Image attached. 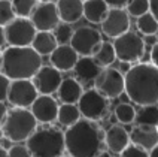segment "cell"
<instances>
[{
    "mask_svg": "<svg viewBox=\"0 0 158 157\" xmlns=\"http://www.w3.org/2000/svg\"><path fill=\"white\" fill-rule=\"evenodd\" d=\"M136 114H137L136 108L131 103H127V102L116 105V108H115V118L123 124L134 123L136 121Z\"/></svg>",
    "mask_w": 158,
    "mask_h": 157,
    "instance_id": "obj_28",
    "label": "cell"
},
{
    "mask_svg": "<svg viewBox=\"0 0 158 157\" xmlns=\"http://www.w3.org/2000/svg\"><path fill=\"white\" fill-rule=\"evenodd\" d=\"M97 157H112V156H110V153H107V151H102Z\"/></svg>",
    "mask_w": 158,
    "mask_h": 157,
    "instance_id": "obj_43",
    "label": "cell"
},
{
    "mask_svg": "<svg viewBox=\"0 0 158 157\" xmlns=\"http://www.w3.org/2000/svg\"><path fill=\"white\" fill-rule=\"evenodd\" d=\"M57 9L61 23L73 24L84 17V0H57Z\"/></svg>",
    "mask_w": 158,
    "mask_h": 157,
    "instance_id": "obj_19",
    "label": "cell"
},
{
    "mask_svg": "<svg viewBox=\"0 0 158 157\" xmlns=\"http://www.w3.org/2000/svg\"><path fill=\"white\" fill-rule=\"evenodd\" d=\"M103 44L102 33L89 26L78 27L70 39V46L81 57H94L98 48Z\"/></svg>",
    "mask_w": 158,
    "mask_h": 157,
    "instance_id": "obj_8",
    "label": "cell"
},
{
    "mask_svg": "<svg viewBox=\"0 0 158 157\" xmlns=\"http://www.w3.org/2000/svg\"><path fill=\"white\" fill-rule=\"evenodd\" d=\"M157 127H158V126H157Z\"/></svg>",
    "mask_w": 158,
    "mask_h": 157,
    "instance_id": "obj_47",
    "label": "cell"
},
{
    "mask_svg": "<svg viewBox=\"0 0 158 157\" xmlns=\"http://www.w3.org/2000/svg\"><path fill=\"white\" fill-rule=\"evenodd\" d=\"M5 30L9 46H31L37 33L31 20L21 17L15 18L10 24L5 27Z\"/></svg>",
    "mask_w": 158,
    "mask_h": 157,
    "instance_id": "obj_10",
    "label": "cell"
},
{
    "mask_svg": "<svg viewBox=\"0 0 158 157\" xmlns=\"http://www.w3.org/2000/svg\"><path fill=\"white\" fill-rule=\"evenodd\" d=\"M8 106L5 105V102H0V129L3 127V124L6 121V117H8Z\"/></svg>",
    "mask_w": 158,
    "mask_h": 157,
    "instance_id": "obj_37",
    "label": "cell"
},
{
    "mask_svg": "<svg viewBox=\"0 0 158 157\" xmlns=\"http://www.w3.org/2000/svg\"><path fill=\"white\" fill-rule=\"evenodd\" d=\"M116 59L121 63H137L145 54V41L134 32H127L114 41Z\"/></svg>",
    "mask_w": 158,
    "mask_h": 157,
    "instance_id": "obj_7",
    "label": "cell"
},
{
    "mask_svg": "<svg viewBox=\"0 0 158 157\" xmlns=\"http://www.w3.org/2000/svg\"><path fill=\"white\" fill-rule=\"evenodd\" d=\"M73 32L75 30H72L70 24H60V26L55 28V32H54V35L57 37V42L58 45H69L70 44V39L72 36H73Z\"/></svg>",
    "mask_w": 158,
    "mask_h": 157,
    "instance_id": "obj_32",
    "label": "cell"
},
{
    "mask_svg": "<svg viewBox=\"0 0 158 157\" xmlns=\"http://www.w3.org/2000/svg\"><path fill=\"white\" fill-rule=\"evenodd\" d=\"M58 109L60 106L57 103V100L48 94H39V97L30 108L37 123H42V124H51L55 121L58 117Z\"/></svg>",
    "mask_w": 158,
    "mask_h": 157,
    "instance_id": "obj_15",
    "label": "cell"
},
{
    "mask_svg": "<svg viewBox=\"0 0 158 157\" xmlns=\"http://www.w3.org/2000/svg\"><path fill=\"white\" fill-rule=\"evenodd\" d=\"M31 23L35 24L37 32H52L60 26V15L57 3H37L31 14Z\"/></svg>",
    "mask_w": 158,
    "mask_h": 157,
    "instance_id": "obj_12",
    "label": "cell"
},
{
    "mask_svg": "<svg viewBox=\"0 0 158 157\" xmlns=\"http://www.w3.org/2000/svg\"><path fill=\"white\" fill-rule=\"evenodd\" d=\"M130 141L134 145L151 151L155 145H158V127L148 124H134L130 132Z\"/></svg>",
    "mask_w": 158,
    "mask_h": 157,
    "instance_id": "obj_16",
    "label": "cell"
},
{
    "mask_svg": "<svg viewBox=\"0 0 158 157\" xmlns=\"http://www.w3.org/2000/svg\"><path fill=\"white\" fill-rule=\"evenodd\" d=\"M12 6L17 17L28 18L37 6V0H12Z\"/></svg>",
    "mask_w": 158,
    "mask_h": 157,
    "instance_id": "obj_29",
    "label": "cell"
},
{
    "mask_svg": "<svg viewBox=\"0 0 158 157\" xmlns=\"http://www.w3.org/2000/svg\"><path fill=\"white\" fill-rule=\"evenodd\" d=\"M37 129V120L33 112L27 108L9 109L6 121L2 127L3 136L10 142H24Z\"/></svg>",
    "mask_w": 158,
    "mask_h": 157,
    "instance_id": "obj_5",
    "label": "cell"
},
{
    "mask_svg": "<svg viewBox=\"0 0 158 157\" xmlns=\"http://www.w3.org/2000/svg\"><path fill=\"white\" fill-rule=\"evenodd\" d=\"M9 87H10V79L0 72V102L8 100Z\"/></svg>",
    "mask_w": 158,
    "mask_h": 157,
    "instance_id": "obj_35",
    "label": "cell"
},
{
    "mask_svg": "<svg viewBox=\"0 0 158 157\" xmlns=\"http://www.w3.org/2000/svg\"><path fill=\"white\" fill-rule=\"evenodd\" d=\"M151 63L158 68V42H155L151 48Z\"/></svg>",
    "mask_w": 158,
    "mask_h": 157,
    "instance_id": "obj_38",
    "label": "cell"
},
{
    "mask_svg": "<svg viewBox=\"0 0 158 157\" xmlns=\"http://www.w3.org/2000/svg\"><path fill=\"white\" fill-rule=\"evenodd\" d=\"M0 157H9L8 156V150L3 148L2 145H0Z\"/></svg>",
    "mask_w": 158,
    "mask_h": 157,
    "instance_id": "obj_42",
    "label": "cell"
},
{
    "mask_svg": "<svg viewBox=\"0 0 158 157\" xmlns=\"http://www.w3.org/2000/svg\"><path fill=\"white\" fill-rule=\"evenodd\" d=\"M119 157H149V151L140 148L134 144H130L127 148L119 154Z\"/></svg>",
    "mask_w": 158,
    "mask_h": 157,
    "instance_id": "obj_33",
    "label": "cell"
},
{
    "mask_svg": "<svg viewBox=\"0 0 158 157\" xmlns=\"http://www.w3.org/2000/svg\"><path fill=\"white\" fill-rule=\"evenodd\" d=\"M110 8L105 0H84V18L91 24H102Z\"/></svg>",
    "mask_w": 158,
    "mask_h": 157,
    "instance_id": "obj_22",
    "label": "cell"
},
{
    "mask_svg": "<svg viewBox=\"0 0 158 157\" xmlns=\"http://www.w3.org/2000/svg\"><path fill=\"white\" fill-rule=\"evenodd\" d=\"M78 108L82 117L89 121H102L109 114V99L96 88H88L79 99Z\"/></svg>",
    "mask_w": 158,
    "mask_h": 157,
    "instance_id": "obj_6",
    "label": "cell"
},
{
    "mask_svg": "<svg viewBox=\"0 0 158 157\" xmlns=\"http://www.w3.org/2000/svg\"><path fill=\"white\" fill-rule=\"evenodd\" d=\"M39 97L33 79H15L10 81L8 93V102L14 108H31L35 100Z\"/></svg>",
    "mask_w": 158,
    "mask_h": 157,
    "instance_id": "obj_11",
    "label": "cell"
},
{
    "mask_svg": "<svg viewBox=\"0 0 158 157\" xmlns=\"http://www.w3.org/2000/svg\"><path fill=\"white\" fill-rule=\"evenodd\" d=\"M8 156L9 157H33L31 153L28 151L27 145H12L8 150Z\"/></svg>",
    "mask_w": 158,
    "mask_h": 157,
    "instance_id": "obj_34",
    "label": "cell"
},
{
    "mask_svg": "<svg viewBox=\"0 0 158 157\" xmlns=\"http://www.w3.org/2000/svg\"><path fill=\"white\" fill-rule=\"evenodd\" d=\"M57 94H58V99L61 100V103L78 105L79 99L84 94V88L76 78H64Z\"/></svg>",
    "mask_w": 158,
    "mask_h": 157,
    "instance_id": "obj_20",
    "label": "cell"
},
{
    "mask_svg": "<svg viewBox=\"0 0 158 157\" xmlns=\"http://www.w3.org/2000/svg\"><path fill=\"white\" fill-rule=\"evenodd\" d=\"M105 142L106 147L114 154H121L124 150L131 144L130 133L127 132V129L123 124H112L105 132Z\"/></svg>",
    "mask_w": 158,
    "mask_h": 157,
    "instance_id": "obj_17",
    "label": "cell"
},
{
    "mask_svg": "<svg viewBox=\"0 0 158 157\" xmlns=\"http://www.w3.org/2000/svg\"><path fill=\"white\" fill-rule=\"evenodd\" d=\"M33 157H61L66 150L64 132L51 124H42L26 141Z\"/></svg>",
    "mask_w": 158,
    "mask_h": 157,
    "instance_id": "obj_4",
    "label": "cell"
},
{
    "mask_svg": "<svg viewBox=\"0 0 158 157\" xmlns=\"http://www.w3.org/2000/svg\"><path fill=\"white\" fill-rule=\"evenodd\" d=\"M136 26H137V30L145 36H155L158 33V21L151 12L137 18Z\"/></svg>",
    "mask_w": 158,
    "mask_h": 157,
    "instance_id": "obj_27",
    "label": "cell"
},
{
    "mask_svg": "<svg viewBox=\"0 0 158 157\" xmlns=\"http://www.w3.org/2000/svg\"><path fill=\"white\" fill-rule=\"evenodd\" d=\"M57 46H58V42L52 32H37L35 36V41L31 44V48L40 57L51 55L57 50Z\"/></svg>",
    "mask_w": 158,
    "mask_h": 157,
    "instance_id": "obj_23",
    "label": "cell"
},
{
    "mask_svg": "<svg viewBox=\"0 0 158 157\" xmlns=\"http://www.w3.org/2000/svg\"><path fill=\"white\" fill-rule=\"evenodd\" d=\"M79 60V54L69 45H58L57 50L49 55V63L60 72H69L75 69Z\"/></svg>",
    "mask_w": 158,
    "mask_h": 157,
    "instance_id": "obj_18",
    "label": "cell"
},
{
    "mask_svg": "<svg viewBox=\"0 0 158 157\" xmlns=\"http://www.w3.org/2000/svg\"><path fill=\"white\" fill-rule=\"evenodd\" d=\"M149 157H158V145H155V147L149 151Z\"/></svg>",
    "mask_w": 158,
    "mask_h": 157,
    "instance_id": "obj_41",
    "label": "cell"
},
{
    "mask_svg": "<svg viewBox=\"0 0 158 157\" xmlns=\"http://www.w3.org/2000/svg\"><path fill=\"white\" fill-rule=\"evenodd\" d=\"M39 3H52L54 0H37Z\"/></svg>",
    "mask_w": 158,
    "mask_h": 157,
    "instance_id": "obj_44",
    "label": "cell"
},
{
    "mask_svg": "<svg viewBox=\"0 0 158 157\" xmlns=\"http://www.w3.org/2000/svg\"><path fill=\"white\" fill-rule=\"evenodd\" d=\"M149 3H151L149 12L155 17V20L158 21V0H149Z\"/></svg>",
    "mask_w": 158,
    "mask_h": 157,
    "instance_id": "obj_39",
    "label": "cell"
},
{
    "mask_svg": "<svg viewBox=\"0 0 158 157\" xmlns=\"http://www.w3.org/2000/svg\"><path fill=\"white\" fill-rule=\"evenodd\" d=\"M42 68V57L31 46H8L2 52L0 72L10 81L33 79Z\"/></svg>",
    "mask_w": 158,
    "mask_h": 157,
    "instance_id": "obj_3",
    "label": "cell"
},
{
    "mask_svg": "<svg viewBox=\"0 0 158 157\" xmlns=\"http://www.w3.org/2000/svg\"><path fill=\"white\" fill-rule=\"evenodd\" d=\"M8 41H6V30H5V27L0 26V48L2 46H5Z\"/></svg>",
    "mask_w": 158,
    "mask_h": 157,
    "instance_id": "obj_40",
    "label": "cell"
},
{
    "mask_svg": "<svg viewBox=\"0 0 158 157\" xmlns=\"http://www.w3.org/2000/svg\"><path fill=\"white\" fill-rule=\"evenodd\" d=\"M102 32L107 37L116 39L130 32V15L125 9H110L105 21L102 23Z\"/></svg>",
    "mask_w": 158,
    "mask_h": 157,
    "instance_id": "obj_13",
    "label": "cell"
},
{
    "mask_svg": "<svg viewBox=\"0 0 158 157\" xmlns=\"http://www.w3.org/2000/svg\"><path fill=\"white\" fill-rule=\"evenodd\" d=\"M94 88L107 99H116L125 93V75L115 68H105L94 81Z\"/></svg>",
    "mask_w": 158,
    "mask_h": 157,
    "instance_id": "obj_9",
    "label": "cell"
},
{
    "mask_svg": "<svg viewBox=\"0 0 158 157\" xmlns=\"http://www.w3.org/2000/svg\"><path fill=\"white\" fill-rule=\"evenodd\" d=\"M17 18L12 0H0V26L6 27Z\"/></svg>",
    "mask_w": 158,
    "mask_h": 157,
    "instance_id": "obj_30",
    "label": "cell"
},
{
    "mask_svg": "<svg viewBox=\"0 0 158 157\" xmlns=\"http://www.w3.org/2000/svg\"><path fill=\"white\" fill-rule=\"evenodd\" d=\"M82 114L79 111L78 105H70V103H61L60 109H58V117H57V121L60 123L61 126L66 127H70L73 124L81 120Z\"/></svg>",
    "mask_w": 158,
    "mask_h": 157,
    "instance_id": "obj_24",
    "label": "cell"
},
{
    "mask_svg": "<svg viewBox=\"0 0 158 157\" xmlns=\"http://www.w3.org/2000/svg\"><path fill=\"white\" fill-rule=\"evenodd\" d=\"M136 124H148L158 126V105H146L140 106L136 114Z\"/></svg>",
    "mask_w": 158,
    "mask_h": 157,
    "instance_id": "obj_26",
    "label": "cell"
},
{
    "mask_svg": "<svg viewBox=\"0 0 158 157\" xmlns=\"http://www.w3.org/2000/svg\"><path fill=\"white\" fill-rule=\"evenodd\" d=\"M73 70L79 82H94L103 69L97 64L93 57H79Z\"/></svg>",
    "mask_w": 158,
    "mask_h": 157,
    "instance_id": "obj_21",
    "label": "cell"
},
{
    "mask_svg": "<svg viewBox=\"0 0 158 157\" xmlns=\"http://www.w3.org/2000/svg\"><path fill=\"white\" fill-rule=\"evenodd\" d=\"M61 157H72V156H70V154H67V156H64V154H63Z\"/></svg>",
    "mask_w": 158,
    "mask_h": 157,
    "instance_id": "obj_46",
    "label": "cell"
},
{
    "mask_svg": "<svg viewBox=\"0 0 158 157\" xmlns=\"http://www.w3.org/2000/svg\"><path fill=\"white\" fill-rule=\"evenodd\" d=\"M66 151L72 157H97L103 151L105 132L98 123L81 118L64 132Z\"/></svg>",
    "mask_w": 158,
    "mask_h": 157,
    "instance_id": "obj_1",
    "label": "cell"
},
{
    "mask_svg": "<svg viewBox=\"0 0 158 157\" xmlns=\"http://www.w3.org/2000/svg\"><path fill=\"white\" fill-rule=\"evenodd\" d=\"M110 9H124L130 3V0H105Z\"/></svg>",
    "mask_w": 158,
    "mask_h": 157,
    "instance_id": "obj_36",
    "label": "cell"
},
{
    "mask_svg": "<svg viewBox=\"0 0 158 157\" xmlns=\"http://www.w3.org/2000/svg\"><path fill=\"white\" fill-rule=\"evenodd\" d=\"M125 94L139 106L158 105V68L152 63L133 64L125 72Z\"/></svg>",
    "mask_w": 158,
    "mask_h": 157,
    "instance_id": "obj_2",
    "label": "cell"
},
{
    "mask_svg": "<svg viewBox=\"0 0 158 157\" xmlns=\"http://www.w3.org/2000/svg\"><path fill=\"white\" fill-rule=\"evenodd\" d=\"M0 66H2V52H0Z\"/></svg>",
    "mask_w": 158,
    "mask_h": 157,
    "instance_id": "obj_45",
    "label": "cell"
},
{
    "mask_svg": "<svg viewBox=\"0 0 158 157\" xmlns=\"http://www.w3.org/2000/svg\"><path fill=\"white\" fill-rule=\"evenodd\" d=\"M36 88L39 91V94H48L52 96L55 91H58V88L63 82L61 72L58 69H55L54 66H42L39 72L35 75L33 78Z\"/></svg>",
    "mask_w": 158,
    "mask_h": 157,
    "instance_id": "obj_14",
    "label": "cell"
},
{
    "mask_svg": "<svg viewBox=\"0 0 158 157\" xmlns=\"http://www.w3.org/2000/svg\"><path fill=\"white\" fill-rule=\"evenodd\" d=\"M93 59L96 60V63L102 69L110 68V66L114 64V61L116 60V52H115L114 44H110V42H107V41H103L102 46L98 48V51L94 54Z\"/></svg>",
    "mask_w": 158,
    "mask_h": 157,
    "instance_id": "obj_25",
    "label": "cell"
},
{
    "mask_svg": "<svg viewBox=\"0 0 158 157\" xmlns=\"http://www.w3.org/2000/svg\"><path fill=\"white\" fill-rule=\"evenodd\" d=\"M151 9L149 0H130V3L127 5V12L130 17L140 18L142 15L148 14Z\"/></svg>",
    "mask_w": 158,
    "mask_h": 157,
    "instance_id": "obj_31",
    "label": "cell"
}]
</instances>
